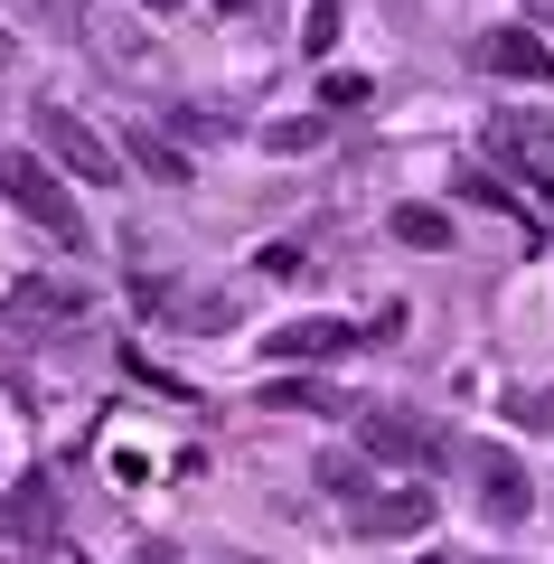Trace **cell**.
I'll list each match as a JSON object with an SVG mask.
<instances>
[{"label": "cell", "mask_w": 554, "mask_h": 564, "mask_svg": "<svg viewBox=\"0 0 554 564\" xmlns=\"http://www.w3.org/2000/svg\"><path fill=\"white\" fill-rule=\"evenodd\" d=\"M263 348H273V358H348V348H357V329L319 311V321H292V329H273Z\"/></svg>", "instance_id": "9c48e42d"}, {"label": "cell", "mask_w": 554, "mask_h": 564, "mask_svg": "<svg viewBox=\"0 0 554 564\" xmlns=\"http://www.w3.org/2000/svg\"><path fill=\"white\" fill-rule=\"evenodd\" d=\"M254 263H263V273H273V282H292V273H301V245H263Z\"/></svg>", "instance_id": "2e32d148"}, {"label": "cell", "mask_w": 554, "mask_h": 564, "mask_svg": "<svg viewBox=\"0 0 554 564\" xmlns=\"http://www.w3.org/2000/svg\"><path fill=\"white\" fill-rule=\"evenodd\" d=\"M357 536H423L433 527V489H367V499L348 508Z\"/></svg>", "instance_id": "52a82bcc"}, {"label": "cell", "mask_w": 554, "mask_h": 564, "mask_svg": "<svg viewBox=\"0 0 554 564\" xmlns=\"http://www.w3.org/2000/svg\"><path fill=\"white\" fill-rule=\"evenodd\" d=\"M460 462H470V480H479V518H489V527H526L535 489H526V470H517L508 452H498V443H470Z\"/></svg>", "instance_id": "5b68a950"}, {"label": "cell", "mask_w": 554, "mask_h": 564, "mask_svg": "<svg viewBox=\"0 0 554 564\" xmlns=\"http://www.w3.org/2000/svg\"><path fill=\"white\" fill-rule=\"evenodd\" d=\"M0 198L20 207V217L39 226L47 245H66V254H76V245H85V207L66 198V180H57V170L39 161V151H10V161H0Z\"/></svg>", "instance_id": "6da1fadb"}, {"label": "cell", "mask_w": 554, "mask_h": 564, "mask_svg": "<svg viewBox=\"0 0 554 564\" xmlns=\"http://www.w3.org/2000/svg\"><path fill=\"white\" fill-rule=\"evenodd\" d=\"M395 245H423V254H442V245H452V217H442V207H395Z\"/></svg>", "instance_id": "7c38bea8"}, {"label": "cell", "mask_w": 554, "mask_h": 564, "mask_svg": "<svg viewBox=\"0 0 554 564\" xmlns=\"http://www.w3.org/2000/svg\"><path fill=\"white\" fill-rule=\"evenodd\" d=\"M57 527H66L57 480H47V470H29V480L10 489V518H0V536H10V555H47V545H57Z\"/></svg>", "instance_id": "277c9868"}, {"label": "cell", "mask_w": 554, "mask_h": 564, "mask_svg": "<svg viewBox=\"0 0 554 564\" xmlns=\"http://www.w3.org/2000/svg\"><path fill=\"white\" fill-rule=\"evenodd\" d=\"M141 10H178V0H141Z\"/></svg>", "instance_id": "ffe728a7"}, {"label": "cell", "mask_w": 554, "mask_h": 564, "mask_svg": "<svg viewBox=\"0 0 554 564\" xmlns=\"http://www.w3.org/2000/svg\"><path fill=\"white\" fill-rule=\"evenodd\" d=\"M39 151H47V170H66V180H85V188L122 180V151L85 113H66V104H39Z\"/></svg>", "instance_id": "3957f363"}, {"label": "cell", "mask_w": 554, "mask_h": 564, "mask_svg": "<svg viewBox=\"0 0 554 564\" xmlns=\"http://www.w3.org/2000/svg\"><path fill=\"white\" fill-rule=\"evenodd\" d=\"M433 564H442V555H433Z\"/></svg>", "instance_id": "7402d4cb"}, {"label": "cell", "mask_w": 554, "mask_h": 564, "mask_svg": "<svg viewBox=\"0 0 554 564\" xmlns=\"http://www.w3.org/2000/svg\"><path fill=\"white\" fill-rule=\"evenodd\" d=\"M517 423H554V395H517Z\"/></svg>", "instance_id": "e0dca14e"}, {"label": "cell", "mask_w": 554, "mask_h": 564, "mask_svg": "<svg viewBox=\"0 0 554 564\" xmlns=\"http://www.w3.org/2000/svg\"><path fill=\"white\" fill-rule=\"evenodd\" d=\"M217 10H226V20H245V10H263V0H217Z\"/></svg>", "instance_id": "d6986e66"}, {"label": "cell", "mask_w": 554, "mask_h": 564, "mask_svg": "<svg viewBox=\"0 0 554 564\" xmlns=\"http://www.w3.org/2000/svg\"><path fill=\"white\" fill-rule=\"evenodd\" d=\"M141 170H151L160 188H188V151H170V132H151V122H132V141H122Z\"/></svg>", "instance_id": "8fae6325"}, {"label": "cell", "mask_w": 554, "mask_h": 564, "mask_svg": "<svg viewBox=\"0 0 554 564\" xmlns=\"http://www.w3.org/2000/svg\"><path fill=\"white\" fill-rule=\"evenodd\" d=\"M498 151L508 161H526V170H554V113H498Z\"/></svg>", "instance_id": "30bf717a"}, {"label": "cell", "mask_w": 554, "mask_h": 564, "mask_svg": "<svg viewBox=\"0 0 554 564\" xmlns=\"http://www.w3.org/2000/svg\"><path fill=\"white\" fill-rule=\"evenodd\" d=\"M132 564H178V545H141V555Z\"/></svg>", "instance_id": "ac0fdd59"}, {"label": "cell", "mask_w": 554, "mask_h": 564, "mask_svg": "<svg viewBox=\"0 0 554 564\" xmlns=\"http://www.w3.org/2000/svg\"><path fill=\"white\" fill-rule=\"evenodd\" d=\"M273 151H319V141H329V113H292V122H273Z\"/></svg>", "instance_id": "5bb4252c"}, {"label": "cell", "mask_w": 554, "mask_h": 564, "mask_svg": "<svg viewBox=\"0 0 554 564\" xmlns=\"http://www.w3.org/2000/svg\"><path fill=\"white\" fill-rule=\"evenodd\" d=\"M0 66H10V39H0Z\"/></svg>", "instance_id": "44dd1931"}, {"label": "cell", "mask_w": 554, "mask_h": 564, "mask_svg": "<svg viewBox=\"0 0 554 564\" xmlns=\"http://www.w3.org/2000/svg\"><path fill=\"white\" fill-rule=\"evenodd\" d=\"M301 39H311V57H329V47H338V0H319V10H311V29H301Z\"/></svg>", "instance_id": "9a60e30c"}, {"label": "cell", "mask_w": 554, "mask_h": 564, "mask_svg": "<svg viewBox=\"0 0 554 564\" xmlns=\"http://www.w3.org/2000/svg\"><path fill=\"white\" fill-rule=\"evenodd\" d=\"M357 443H367V462H395V470H452L460 462V443L442 423L395 414V404H357Z\"/></svg>", "instance_id": "7a4b0ae2"}, {"label": "cell", "mask_w": 554, "mask_h": 564, "mask_svg": "<svg viewBox=\"0 0 554 564\" xmlns=\"http://www.w3.org/2000/svg\"><path fill=\"white\" fill-rule=\"evenodd\" d=\"M470 66L479 76H508V85H554V47L535 39V29H479Z\"/></svg>", "instance_id": "8992f818"}, {"label": "cell", "mask_w": 554, "mask_h": 564, "mask_svg": "<svg viewBox=\"0 0 554 564\" xmlns=\"http://www.w3.org/2000/svg\"><path fill=\"white\" fill-rule=\"evenodd\" d=\"M319 489H329L338 508H357V499H367V470H357L348 452H329V462H319Z\"/></svg>", "instance_id": "4fadbf2b"}, {"label": "cell", "mask_w": 554, "mask_h": 564, "mask_svg": "<svg viewBox=\"0 0 554 564\" xmlns=\"http://www.w3.org/2000/svg\"><path fill=\"white\" fill-rule=\"evenodd\" d=\"M76 311H85V282L39 273V282H20V292L0 302V321H10V329H57V321H76Z\"/></svg>", "instance_id": "ba28073f"}]
</instances>
